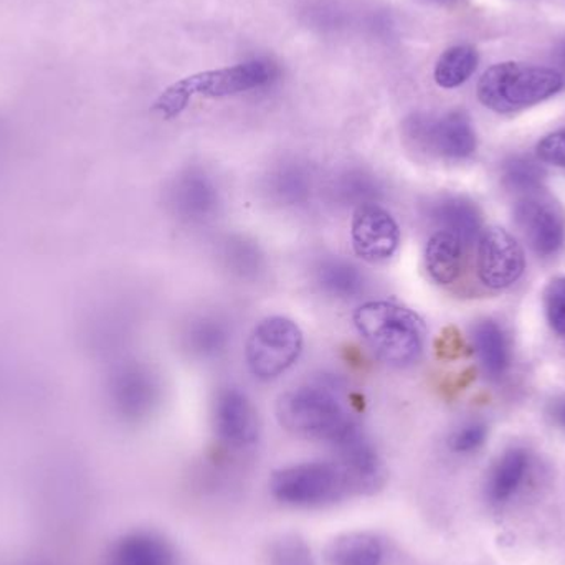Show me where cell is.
I'll return each instance as SVG.
<instances>
[{"instance_id": "obj_1", "label": "cell", "mask_w": 565, "mask_h": 565, "mask_svg": "<svg viewBox=\"0 0 565 565\" xmlns=\"http://www.w3.org/2000/svg\"><path fill=\"white\" fill-rule=\"evenodd\" d=\"M354 326L365 344L392 367H408L425 345L424 321L411 309L391 301H367L354 312Z\"/></svg>"}, {"instance_id": "obj_2", "label": "cell", "mask_w": 565, "mask_h": 565, "mask_svg": "<svg viewBox=\"0 0 565 565\" xmlns=\"http://www.w3.org/2000/svg\"><path fill=\"white\" fill-rule=\"evenodd\" d=\"M280 70L268 60H250L227 68L209 70L185 76L162 92L152 109L164 119L178 118L195 96L227 98L264 88L278 78Z\"/></svg>"}, {"instance_id": "obj_3", "label": "cell", "mask_w": 565, "mask_h": 565, "mask_svg": "<svg viewBox=\"0 0 565 565\" xmlns=\"http://www.w3.org/2000/svg\"><path fill=\"white\" fill-rule=\"evenodd\" d=\"M280 425L295 437L332 445L355 422L332 385L308 384L281 395L277 405Z\"/></svg>"}, {"instance_id": "obj_4", "label": "cell", "mask_w": 565, "mask_h": 565, "mask_svg": "<svg viewBox=\"0 0 565 565\" xmlns=\"http://www.w3.org/2000/svg\"><path fill=\"white\" fill-rule=\"evenodd\" d=\"M563 88V76L554 68L504 62L483 73L477 92L481 105L500 115H510L546 102Z\"/></svg>"}, {"instance_id": "obj_5", "label": "cell", "mask_w": 565, "mask_h": 565, "mask_svg": "<svg viewBox=\"0 0 565 565\" xmlns=\"http://www.w3.org/2000/svg\"><path fill=\"white\" fill-rule=\"evenodd\" d=\"M271 494L285 507L299 510L332 507L354 493L348 475L332 461H305L275 471Z\"/></svg>"}, {"instance_id": "obj_6", "label": "cell", "mask_w": 565, "mask_h": 565, "mask_svg": "<svg viewBox=\"0 0 565 565\" xmlns=\"http://www.w3.org/2000/svg\"><path fill=\"white\" fill-rule=\"evenodd\" d=\"M302 342L301 329L291 319L285 316L262 319L245 345L248 369L258 381H275L296 364Z\"/></svg>"}, {"instance_id": "obj_7", "label": "cell", "mask_w": 565, "mask_h": 565, "mask_svg": "<svg viewBox=\"0 0 565 565\" xmlns=\"http://www.w3.org/2000/svg\"><path fill=\"white\" fill-rule=\"evenodd\" d=\"M404 132L415 148L450 161H461L477 151V132L465 111L441 116L417 113L404 122Z\"/></svg>"}, {"instance_id": "obj_8", "label": "cell", "mask_w": 565, "mask_h": 565, "mask_svg": "<svg viewBox=\"0 0 565 565\" xmlns=\"http://www.w3.org/2000/svg\"><path fill=\"white\" fill-rule=\"evenodd\" d=\"M514 224L531 250L541 258L559 254L565 242L563 209L543 191L523 195L514 204Z\"/></svg>"}, {"instance_id": "obj_9", "label": "cell", "mask_w": 565, "mask_h": 565, "mask_svg": "<svg viewBox=\"0 0 565 565\" xmlns=\"http://www.w3.org/2000/svg\"><path fill=\"white\" fill-rule=\"evenodd\" d=\"M478 277L491 289H507L521 280L526 255L516 238L500 227L487 228L478 238Z\"/></svg>"}, {"instance_id": "obj_10", "label": "cell", "mask_w": 565, "mask_h": 565, "mask_svg": "<svg viewBox=\"0 0 565 565\" xmlns=\"http://www.w3.org/2000/svg\"><path fill=\"white\" fill-rule=\"evenodd\" d=\"M351 241L358 257L369 264H382L398 250L401 228L391 212L372 202L354 209Z\"/></svg>"}, {"instance_id": "obj_11", "label": "cell", "mask_w": 565, "mask_h": 565, "mask_svg": "<svg viewBox=\"0 0 565 565\" xmlns=\"http://www.w3.org/2000/svg\"><path fill=\"white\" fill-rule=\"evenodd\" d=\"M108 397L119 417L129 422L142 420L158 402V381L146 365L125 362L109 375Z\"/></svg>"}, {"instance_id": "obj_12", "label": "cell", "mask_w": 565, "mask_h": 565, "mask_svg": "<svg viewBox=\"0 0 565 565\" xmlns=\"http://www.w3.org/2000/svg\"><path fill=\"white\" fill-rule=\"evenodd\" d=\"M212 420L218 440L232 450H248L260 437L257 412L247 395L238 388L227 387L218 391Z\"/></svg>"}, {"instance_id": "obj_13", "label": "cell", "mask_w": 565, "mask_h": 565, "mask_svg": "<svg viewBox=\"0 0 565 565\" xmlns=\"http://www.w3.org/2000/svg\"><path fill=\"white\" fill-rule=\"evenodd\" d=\"M331 448L334 450L335 463L348 475L354 493L374 491L381 487L384 477L381 458L358 425L345 431Z\"/></svg>"}, {"instance_id": "obj_14", "label": "cell", "mask_w": 565, "mask_h": 565, "mask_svg": "<svg viewBox=\"0 0 565 565\" xmlns=\"http://www.w3.org/2000/svg\"><path fill=\"white\" fill-rule=\"evenodd\" d=\"M169 204L181 221L204 224L217 214L221 192L214 179L204 171L191 169L175 179L169 191Z\"/></svg>"}, {"instance_id": "obj_15", "label": "cell", "mask_w": 565, "mask_h": 565, "mask_svg": "<svg viewBox=\"0 0 565 565\" xmlns=\"http://www.w3.org/2000/svg\"><path fill=\"white\" fill-rule=\"evenodd\" d=\"M531 471V455L524 448L504 451L488 475L484 494L493 507L510 503L526 483Z\"/></svg>"}, {"instance_id": "obj_16", "label": "cell", "mask_w": 565, "mask_h": 565, "mask_svg": "<svg viewBox=\"0 0 565 565\" xmlns=\"http://www.w3.org/2000/svg\"><path fill=\"white\" fill-rule=\"evenodd\" d=\"M431 221L438 225V231H447L457 235L467 247L478 242L483 227L480 209L465 198L448 195L438 199L430 207Z\"/></svg>"}, {"instance_id": "obj_17", "label": "cell", "mask_w": 565, "mask_h": 565, "mask_svg": "<svg viewBox=\"0 0 565 565\" xmlns=\"http://www.w3.org/2000/svg\"><path fill=\"white\" fill-rule=\"evenodd\" d=\"M109 565H178V553L161 534L142 531L116 546Z\"/></svg>"}, {"instance_id": "obj_18", "label": "cell", "mask_w": 565, "mask_h": 565, "mask_svg": "<svg viewBox=\"0 0 565 565\" xmlns=\"http://www.w3.org/2000/svg\"><path fill=\"white\" fill-rule=\"evenodd\" d=\"M471 342L484 374L493 381L503 377L511 364L510 341L503 328L491 319L477 322L471 328Z\"/></svg>"}, {"instance_id": "obj_19", "label": "cell", "mask_w": 565, "mask_h": 565, "mask_svg": "<svg viewBox=\"0 0 565 565\" xmlns=\"http://www.w3.org/2000/svg\"><path fill=\"white\" fill-rule=\"evenodd\" d=\"M467 245L447 231L431 235L425 248V267L431 280L438 285H451L460 278L463 270Z\"/></svg>"}, {"instance_id": "obj_20", "label": "cell", "mask_w": 565, "mask_h": 565, "mask_svg": "<svg viewBox=\"0 0 565 565\" xmlns=\"http://www.w3.org/2000/svg\"><path fill=\"white\" fill-rule=\"evenodd\" d=\"M387 547L372 533H348L332 541L328 551L329 565H385Z\"/></svg>"}, {"instance_id": "obj_21", "label": "cell", "mask_w": 565, "mask_h": 565, "mask_svg": "<svg viewBox=\"0 0 565 565\" xmlns=\"http://www.w3.org/2000/svg\"><path fill=\"white\" fill-rule=\"evenodd\" d=\"M316 282L324 295L335 299H352L362 295L365 278L351 262L341 257H329L316 267Z\"/></svg>"}, {"instance_id": "obj_22", "label": "cell", "mask_w": 565, "mask_h": 565, "mask_svg": "<svg viewBox=\"0 0 565 565\" xmlns=\"http://www.w3.org/2000/svg\"><path fill=\"white\" fill-rule=\"evenodd\" d=\"M312 175L298 162H286L270 172L267 192L270 199L285 207L305 204L311 195Z\"/></svg>"}, {"instance_id": "obj_23", "label": "cell", "mask_w": 565, "mask_h": 565, "mask_svg": "<svg viewBox=\"0 0 565 565\" xmlns=\"http://www.w3.org/2000/svg\"><path fill=\"white\" fill-rule=\"evenodd\" d=\"M480 55L471 45H455L445 50L435 65V82L445 89L465 85L477 72Z\"/></svg>"}, {"instance_id": "obj_24", "label": "cell", "mask_w": 565, "mask_h": 565, "mask_svg": "<svg viewBox=\"0 0 565 565\" xmlns=\"http://www.w3.org/2000/svg\"><path fill=\"white\" fill-rule=\"evenodd\" d=\"M228 339V326L209 316L195 319L184 332L185 349L202 359L217 358L227 348Z\"/></svg>"}, {"instance_id": "obj_25", "label": "cell", "mask_w": 565, "mask_h": 565, "mask_svg": "<svg viewBox=\"0 0 565 565\" xmlns=\"http://www.w3.org/2000/svg\"><path fill=\"white\" fill-rule=\"evenodd\" d=\"M331 191L335 202L354 209L377 202L382 194L377 179L361 169H349L339 174Z\"/></svg>"}, {"instance_id": "obj_26", "label": "cell", "mask_w": 565, "mask_h": 565, "mask_svg": "<svg viewBox=\"0 0 565 565\" xmlns=\"http://www.w3.org/2000/svg\"><path fill=\"white\" fill-rule=\"evenodd\" d=\"M544 175L543 166L526 156H511L501 166L504 188L520 198L543 191Z\"/></svg>"}, {"instance_id": "obj_27", "label": "cell", "mask_w": 565, "mask_h": 565, "mask_svg": "<svg viewBox=\"0 0 565 565\" xmlns=\"http://www.w3.org/2000/svg\"><path fill=\"white\" fill-rule=\"evenodd\" d=\"M268 565H316L311 547L296 534H282L270 546Z\"/></svg>"}, {"instance_id": "obj_28", "label": "cell", "mask_w": 565, "mask_h": 565, "mask_svg": "<svg viewBox=\"0 0 565 565\" xmlns=\"http://www.w3.org/2000/svg\"><path fill=\"white\" fill-rule=\"evenodd\" d=\"M224 258L232 271H237L242 277L255 274L260 268L257 247L244 238H231L225 244Z\"/></svg>"}, {"instance_id": "obj_29", "label": "cell", "mask_w": 565, "mask_h": 565, "mask_svg": "<svg viewBox=\"0 0 565 565\" xmlns=\"http://www.w3.org/2000/svg\"><path fill=\"white\" fill-rule=\"evenodd\" d=\"M543 301L551 328L565 339V277L556 278L547 285Z\"/></svg>"}, {"instance_id": "obj_30", "label": "cell", "mask_w": 565, "mask_h": 565, "mask_svg": "<svg viewBox=\"0 0 565 565\" xmlns=\"http://www.w3.org/2000/svg\"><path fill=\"white\" fill-rule=\"evenodd\" d=\"M488 437V427L483 422H468L450 437V448L455 454H473L483 447Z\"/></svg>"}, {"instance_id": "obj_31", "label": "cell", "mask_w": 565, "mask_h": 565, "mask_svg": "<svg viewBox=\"0 0 565 565\" xmlns=\"http://www.w3.org/2000/svg\"><path fill=\"white\" fill-rule=\"evenodd\" d=\"M537 156L547 164L565 168V128L544 136L537 145Z\"/></svg>"}, {"instance_id": "obj_32", "label": "cell", "mask_w": 565, "mask_h": 565, "mask_svg": "<svg viewBox=\"0 0 565 565\" xmlns=\"http://www.w3.org/2000/svg\"><path fill=\"white\" fill-rule=\"evenodd\" d=\"M547 414H550L554 425L565 431V395L554 398V401L551 402Z\"/></svg>"}, {"instance_id": "obj_33", "label": "cell", "mask_w": 565, "mask_h": 565, "mask_svg": "<svg viewBox=\"0 0 565 565\" xmlns=\"http://www.w3.org/2000/svg\"><path fill=\"white\" fill-rule=\"evenodd\" d=\"M553 62L554 65H556V68L554 70L563 76L565 83V36L556 46H554Z\"/></svg>"}, {"instance_id": "obj_34", "label": "cell", "mask_w": 565, "mask_h": 565, "mask_svg": "<svg viewBox=\"0 0 565 565\" xmlns=\"http://www.w3.org/2000/svg\"><path fill=\"white\" fill-rule=\"evenodd\" d=\"M431 3H438V6H448V3H454L455 0H428Z\"/></svg>"}]
</instances>
